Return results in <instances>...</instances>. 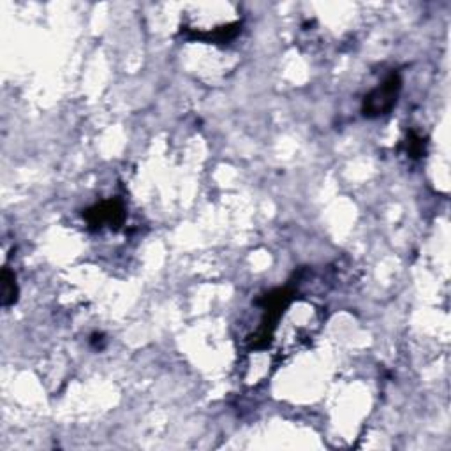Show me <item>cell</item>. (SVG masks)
I'll return each instance as SVG.
<instances>
[{"label":"cell","mask_w":451,"mask_h":451,"mask_svg":"<svg viewBox=\"0 0 451 451\" xmlns=\"http://www.w3.org/2000/svg\"><path fill=\"white\" fill-rule=\"evenodd\" d=\"M400 89H402V80H400L399 73H392L383 82V85L374 89L363 99V115L369 117V119H376V117H383L390 113L392 108L397 104Z\"/></svg>","instance_id":"obj_1"},{"label":"cell","mask_w":451,"mask_h":451,"mask_svg":"<svg viewBox=\"0 0 451 451\" xmlns=\"http://www.w3.org/2000/svg\"><path fill=\"white\" fill-rule=\"evenodd\" d=\"M87 219L92 226H99L103 228V224L113 226L122 224L124 221V207L119 201H104V203L97 205L92 210H89Z\"/></svg>","instance_id":"obj_2"},{"label":"cell","mask_w":451,"mask_h":451,"mask_svg":"<svg viewBox=\"0 0 451 451\" xmlns=\"http://www.w3.org/2000/svg\"><path fill=\"white\" fill-rule=\"evenodd\" d=\"M16 298H18V286H16L15 274L4 268L2 272V304L4 307H9L15 304Z\"/></svg>","instance_id":"obj_3"},{"label":"cell","mask_w":451,"mask_h":451,"mask_svg":"<svg viewBox=\"0 0 451 451\" xmlns=\"http://www.w3.org/2000/svg\"><path fill=\"white\" fill-rule=\"evenodd\" d=\"M407 152L411 154V157H420L425 152V141L416 134H411L407 140Z\"/></svg>","instance_id":"obj_4"}]
</instances>
